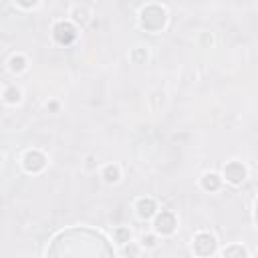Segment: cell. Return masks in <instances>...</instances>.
Returning a JSON list of instances; mask_svg holds the SVG:
<instances>
[{
  "instance_id": "11",
  "label": "cell",
  "mask_w": 258,
  "mask_h": 258,
  "mask_svg": "<svg viewBox=\"0 0 258 258\" xmlns=\"http://www.w3.org/2000/svg\"><path fill=\"white\" fill-rule=\"evenodd\" d=\"M4 97H6V101H10V103H16V101H18V97H20V93H18L16 89H12V87H10V89L6 91V95H4Z\"/></svg>"
},
{
  "instance_id": "10",
  "label": "cell",
  "mask_w": 258,
  "mask_h": 258,
  "mask_svg": "<svg viewBox=\"0 0 258 258\" xmlns=\"http://www.w3.org/2000/svg\"><path fill=\"white\" fill-rule=\"evenodd\" d=\"M10 64H12V71H22L24 69V58L22 56H14L10 60Z\"/></svg>"
},
{
  "instance_id": "4",
  "label": "cell",
  "mask_w": 258,
  "mask_h": 258,
  "mask_svg": "<svg viewBox=\"0 0 258 258\" xmlns=\"http://www.w3.org/2000/svg\"><path fill=\"white\" fill-rule=\"evenodd\" d=\"M224 173H226V177L232 181V183H240L242 179H244V165L240 163V161H230L226 167H224Z\"/></svg>"
},
{
  "instance_id": "13",
  "label": "cell",
  "mask_w": 258,
  "mask_h": 258,
  "mask_svg": "<svg viewBox=\"0 0 258 258\" xmlns=\"http://www.w3.org/2000/svg\"><path fill=\"white\" fill-rule=\"evenodd\" d=\"M20 6H24V8H30V6H34L36 4V0H16Z\"/></svg>"
},
{
  "instance_id": "14",
  "label": "cell",
  "mask_w": 258,
  "mask_h": 258,
  "mask_svg": "<svg viewBox=\"0 0 258 258\" xmlns=\"http://www.w3.org/2000/svg\"><path fill=\"white\" fill-rule=\"evenodd\" d=\"M238 252H244V250H240V248H234V250H228V252H224V254H238Z\"/></svg>"
},
{
  "instance_id": "8",
  "label": "cell",
  "mask_w": 258,
  "mask_h": 258,
  "mask_svg": "<svg viewBox=\"0 0 258 258\" xmlns=\"http://www.w3.org/2000/svg\"><path fill=\"white\" fill-rule=\"evenodd\" d=\"M202 183H204L206 189H218L220 187V179H218L216 173H206L204 179H202Z\"/></svg>"
},
{
  "instance_id": "1",
  "label": "cell",
  "mask_w": 258,
  "mask_h": 258,
  "mask_svg": "<svg viewBox=\"0 0 258 258\" xmlns=\"http://www.w3.org/2000/svg\"><path fill=\"white\" fill-rule=\"evenodd\" d=\"M141 24H143L147 30L155 32V30H159V28L165 24V12H163L159 6H147V8H143V12H141Z\"/></svg>"
},
{
  "instance_id": "5",
  "label": "cell",
  "mask_w": 258,
  "mask_h": 258,
  "mask_svg": "<svg viewBox=\"0 0 258 258\" xmlns=\"http://www.w3.org/2000/svg\"><path fill=\"white\" fill-rule=\"evenodd\" d=\"M155 228L163 234H169L175 228V216L171 212H161V216H157L155 220Z\"/></svg>"
},
{
  "instance_id": "9",
  "label": "cell",
  "mask_w": 258,
  "mask_h": 258,
  "mask_svg": "<svg viewBox=\"0 0 258 258\" xmlns=\"http://www.w3.org/2000/svg\"><path fill=\"white\" fill-rule=\"evenodd\" d=\"M105 179L107 181H117L119 179V167L117 165H109L105 169Z\"/></svg>"
},
{
  "instance_id": "15",
  "label": "cell",
  "mask_w": 258,
  "mask_h": 258,
  "mask_svg": "<svg viewBox=\"0 0 258 258\" xmlns=\"http://www.w3.org/2000/svg\"><path fill=\"white\" fill-rule=\"evenodd\" d=\"M0 159H2V157H0Z\"/></svg>"
},
{
  "instance_id": "7",
  "label": "cell",
  "mask_w": 258,
  "mask_h": 258,
  "mask_svg": "<svg viewBox=\"0 0 258 258\" xmlns=\"http://www.w3.org/2000/svg\"><path fill=\"white\" fill-rule=\"evenodd\" d=\"M137 212H139L141 218H149V216H153V212H155V202L149 200V198L139 200V204H137Z\"/></svg>"
},
{
  "instance_id": "12",
  "label": "cell",
  "mask_w": 258,
  "mask_h": 258,
  "mask_svg": "<svg viewBox=\"0 0 258 258\" xmlns=\"http://www.w3.org/2000/svg\"><path fill=\"white\" fill-rule=\"evenodd\" d=\"M117 238H119V242H129V230L119 228L117 230Z\"/></svg>"
},
{
  "instance_id": "6",
  "label": "cell",
  "mask_w": 258,
  "mask_h": 258,
  "mask_svg": "<svg viewBox=\"0 0 258 258\" xmlns=\"http://www.w3.org/2000/svg\"><path fill=\"white\" fill-rule=\"evenodd\" d=\"M196 252L198 254H210L212 250H214V238L210 236V234H198L196 236Z\"/></svg>"
},
{
  "instance_id": "3",
  "label": "cell",
  "mask_w": 258,
  "mask_h": 258,
  "mask_svg": "<svg viewBox=\"0 0 258 258\" xmlns=\"http://www.w3.org/2000/svg\"><path fill=\"white\" fill-rule=\"evenodd\" d=\"M44 155L40 153V151H28L26 155H24V167L28 169V171H38V169H42L44 167Z\"/></svg>"
},
{
  "instance_id": "2",
  "label": "cell",
  "mask_w": 258,
  "mask_h": 258,
  "mask_svg": "<svg viewBox=\"0 0 258 258\" xmlns=\"http://www.w3.org/2000/svg\"><path fill=\"white\" fill-rule=\"evenodd\" d=\"M75 36H77V32H75L73 24H69V22H58V24L54 26V38H56L60 44H71V42L75 40Z\"/></svg>"
}]
</instances>
